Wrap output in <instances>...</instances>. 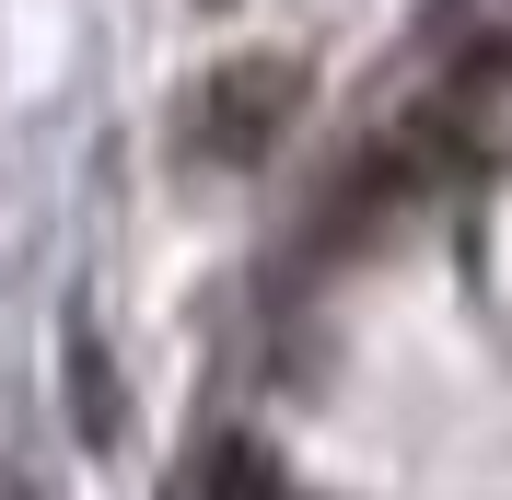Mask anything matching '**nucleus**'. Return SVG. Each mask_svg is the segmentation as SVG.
I'll list each match as a JSON object with an SVG mask.
<instances>
[{"mask_svg":"<svg viewBox=\"0 0 512 500\" xmlns=\"http://www.w3.org/2000/svg\"><path fill=\"white\" fill-rule=\"evenodd\" d=\"M280 117H291V70H268V59L222 70V94H210V140H222V152H256Z\"/></svg>","mask_w":512,"mask_h":500,"instance_id":"f257e3e1","label":"nucleus"},{"mask_svg":"<svg viewBox=\"0 0 512 500\" xmlns=\"http://www.w3.org/2000/svg\"><path fill=\"white\" fill-rule=\"evenodd\" d=\"M70 419H82V442H117V373L82 326H70Z\"/></svg>","mask_w":512,"mask_h":500,"instance_id":"f03ea898","label":"nucleus"}]
</instances>
